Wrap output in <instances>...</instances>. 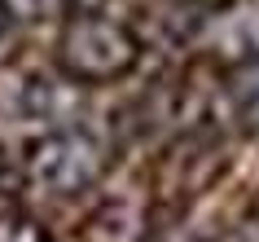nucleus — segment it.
I'll list each match as a JSON object with an SVG mask.
<instances>
[{"label":"nucleus","instance_id":"nucleus-7","mask_svg":"<svg viewBox=\"0 0 259 242\" xmlns=\"http://www.w3.org/2000/svg\"><path fill=\"white\" fill-rule=\"evenodd\" d=\"M106 0H70V9H79V14H97Z\"/></svg>","mask_w":259,"mask_h":242},{"label":"nucleus","instance_id":"nucleus-4","mask_svg":"<svg viewBox=\"0 0 259 242\" xmlns=\"http://www.w3.org/2000/svg\"><path fill=\"white\" fill-rule=\"evenodd\" d=\"M0 5L14 14V22H27V27H35V22H57L70 9V0H0Z\"/></svg>","mask_w":259,"mask_h":242},{"label":"nucleus","instance_id":"nucleus-5","mask_svg":"<svg viewBox=\"0 0 259 242\" xmlns=\"http://www.w3.org/2000/svg\"><path fill=\"white\" fill-rule=\"evenodd\" d=\"M0 242H44V229L31 220V216L5 212L0 216Z\"/></svg>","mask_w":259,"mask_h":242},{"label":"nucleus","instance_id":"nucleus-2","mask_svg":"<svg viewBox=\"0 0 259 242\" xmlns=\"http://www.w3.org/2000/svg\"><path fill=\"white\" fill-rule=\"evenodd\" d=\"M106 163L110 154L101 136H93L88 128H53L40 141H31L27 159H22V176L53 198H75L101 181Z\"/></svg>","mask_w":259,"mask_h":242},{"label":"nucleus","instance_id":"nucleus-1","mask_svg":"<svg viewBox=\"0 0 259 242\" xmlns=\"http://www.w3.org/2000/svg\"><path fill=\"white\" fill-rule=\"evenodd\" d=\"M141 62V40L106 14H75L57 36V66L70 84H114Z\"/></svg>","mask_w":259,"mask_h":242},{"label":"nucleus","instance_id":"nucleus-8","mask_svg":"<svg viewBox=\"0 0 259 242\" xmlns=\"http://www.w3.org/2000/svg\"><path fill=\"white\" fill-rule=\"evenodd\" d=\"M9 181V159H5V146H0V185Z\"/></svg>","mask_w":259,"mask_h":242},{"label":"nucleus","instance_id":"nucleus-3","mask_svg":"<svg viewBox=\"0 0 259 242\" xmlns=\"http://www.w3.org/2000/svg\"><path fill=\"white\" fill-rule=\"evenodd\" d=\"M224 97H229L233 119L242 123L246 132H259V57L233 66L224 75Z\"/></svg>","mask_w":259,"mask_h":242},{"label":"nucleus","instance_id":"nucleus-6","mask_svg":"<svg viewBox=\"0 0 259 242\" xmlns=\"http://www.w3.org/2000/svg\"><path fill=\"white\" fill-rule=\"evenodd\" d=\"M9 31H14V14L0 5V49H5V40H9Z\"/></svg>","mask_w":259,"mask_h":242}]
</instances>
